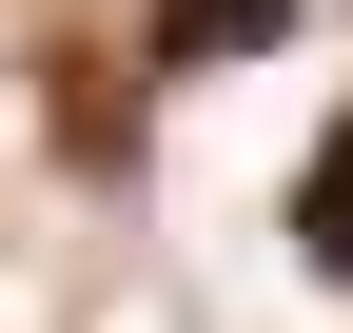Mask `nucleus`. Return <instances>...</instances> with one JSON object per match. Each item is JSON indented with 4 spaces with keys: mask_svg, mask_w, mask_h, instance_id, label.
<instances>
[{
    "mask_svg": "<svg viewBox=\"0 0 353 333\" xmlns=\"http://www.w3.org/2000/svg\"><path fill=\"white\" fill-rule=\"evenodd\" d=\"M294 255H314V275H353V118L294 157Z\"/></svg>",
    "mask_w": 353,
    "mask_h": 333,
    "instance_id": "nucleus-2",
    "label": "nucleus"
},
{
    "mask_svg": "<svg viewBox=\"0 0 353 333\" xmlns=\"http://www.w3.org/2000/svg\"><path fill=\"white\" fill-rule=\"evenodd\" d=\"M138 20H157V59H275L294 0H138Z\"/></svg>",
    "mask_w": 353,
    "mask_h": 333,
    "instance_id": "nucleus-1",
    "label": "nucleus"
}]
</instances>
